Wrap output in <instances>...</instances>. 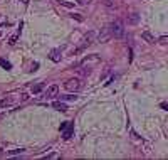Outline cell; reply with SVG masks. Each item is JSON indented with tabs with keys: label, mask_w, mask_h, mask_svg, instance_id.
Instances as JSON below:
<instances>
[{
	"label": "cell",
	"mask_w": 168,
	"mask_h": 160,
	"mask_svg": "<svg viewBox=\"0 0 168 160\" xmlns=\"http://www.w3.org/2000/svg\"><path fill=\"white\" fill-rule=\"evenodd\" d=\"M108 31L111 34V37H114V39H121L125 35V26H123V22H120V20H114V22L108 24Z\"/></svg>",
	"instance_id": "cell-1"
},
{
	"label": "cell",
	"mask_w": 168,
	"mask_h": 160,
	"mask_svg": "<svg viewBox=\"0 0 168 160\" xmlns=\"http://www.w3.org/2000/svg\"><path fill=\"white\" fill-rule=\"evenodd\" d=\"M94 39H96V32H93V31L88 32V34L83 37V40H81V46L76 49V52H81V51H84L86 47H89V46L94 42Z\"/></svg>",
	"instance_id": "cell-2"
},
{
	"label": "cell",
	"mask_w": 168,
	"mask_h": 160,
	"mask_svg": "<svg viewBox=\"0 0 168 160\" xmlns=\"http://www.w3.org/2000/svg\"><path fill=\"white\" fill-rule=\"evenodd\" d=\"M66 89H67V91H72V93H76V91H79L81 89V79H77V78H72V79H67L66 81Z\"/></svg>",
	"instance_id": "cell-3"
},
{
	"label": "cell",
	"mask_w": 168,
	"mask_h": 160,
	"mask_svg": "<svg viewBox=\"0 0 168 160\" xmlns=\"http://www.w3.org/2000/svg\"><path fill=\"white\" fill-rule=\"evenodd\" d=\"M109 39H111V34H109V31H108V26H106L104 29H101L99 34H96V40H98V42H108Z\"/></svg>",
	"instance_id": "cell-4"
},
{
	"label": "cell",
	"mask_w": 168,
	"mask_h": 160,
	"mask_svg": "<svg viewBox=\"0 0 168 160\" xmlns=\"http://www.w3.org/2000/svg\"><path fill=\"white\" fill-rule=\"evenodd\" d=\"M57 93H59V86L57 84H51L46 89V96L47 98H54V96H57Z\"/></svg>",
	"instance_id": "cell-5"
},
{
	"label": "cell",
	"mask_w": 168,
	"mask_h": 160,
	"mask_svg": "<svg viewBox=\"0 0 168 160\" xmlns=\"http://www.w3.org/2000/svg\"><path fill=\"white\" fill-rule=\"evenodd\" d=\"M49 57H51V61H54V63H59L61 61V49H52Z\"/></svg>",
	"instance_id": "cell-6"
},
{
	"label": "cell",
	"mask_w": 168,
	"mask_h": 160,
	"mask_svg": "<svg viewBox=\"0 0 168 160\" xmlns=\"http://www.w3.org/2000/svg\"><path fill=\"white\" fill-rule=\"evenodd\" d=\"M141 37L145 39V40H146V42H148V44H155V37H153V35L150 34L148 31H143V32H141Z\"/></svg>",
	"instance_id": "cell-7"
},
{
	"label": "cell",
	"mask_w": 168,
	"mask_h": 160,
	"mask_svg": "<svg viewBox=\"0 0 168 160\" xmlns=\"http://www.w3.org/2000/svg\"><path fill=\"white\" fill-rule=\"evenodd\" d=\"M52 106H54L56 110H59V111H67V106H66L64 103H61V101H54Z\"/></svg>",
	"instance_id": "cell-8"
},
{
	"label": "cell",
	"mask_w": 168,
	"mask_h": 160,
	"mask_svg": "<svg viewBox=\"0 0 168 160\" xmlns=\"http://www.w3.org/2000/svg\"><path fill=\"white\" fill-rule=\"evenodd\" d=\"M138 20H140L138 14H131L129 17H128V24H138Z\"/></svg>",
	"instance_id": "cell-9"
},
{
	"label": "cell",
	"mask_w": 168,
	"mask_h": 160,
	"mask_svg": "<svg viewBox=\"0 0 168 160\" xmlns=\"http://www.w3.org/2000/svg\"><path fill=\"white\" fill-rule=\"evenodd\" d=\"M12 105V98H3V100H0V106L2 108H5V106Z\"/></svg>",
	"instance_id": "cell-10"
},
{
	"label": "cell",
	"mask_w": 168,
	"mask_h": 160,
	"mask_svg": "<svg viewBox=\"0 0 168 160\" xmlns=\"http://www.w3.org/2000/svg\"><path fill=\"white\" fill-rule=\"evenodd\" d=\"M71 135H72V125L69 123V125H67V130L64 132V138L67 140V138H71Z\"/></svg>",
	"instance_id": "cell-11"
},
{
	"label": "cell",
	"mask_w": 168,
	"mask_h": 160,
	"mask_svg": "<svg viewBox=\"0 0 168 160\" xmlns=\"http://www.w3.org/2000/svg\"><path fill=\"white\" fill-rule=\"evenodd\" d=\"M24 148H15V150H9L7 152V155H19V153H24Z\"/></svg>",
	"instance_id": "cell-12"
},
{
	"label": "cell",
	"mask_w": 168,
	"mask_h": 160,
	"mask_svg": "<svg viewBox=\"0 0 168 160\" xmlns=\"http://www.w3.org/2000/svg\"><path fill=\"white\" fill-rule=\"evenodd\" d=\"M42 88H44V84H42V83H39V84L32 86V93H40V91H42Z\"/></svg>",
	"instance_id": "cell-13"
},
{
	"label": "cell",
	"mask_w": 168,
	"mask_h": 160,
	"mask_svg": "<svg viewBox=\"0 0 168 160\" xmlns=\"http://www.w3.org/2000/svg\"><path fill=\"white\" fill-rule=\"evenodd\" d=\"M0 66H2L3 69H10L12 64L9 63V61H5V59H0Z\"/></svg>",
	"instance_id": "cell-14"
},
{
	"label": "cell",
	"mask_w": 168,
	"mask_h": 160,
	"mask_svg": "<svg viewBox=\"0 0 168 160\" xmlns=\"http://www.w3.org/2000/svg\"><path fill=\"white\" fill-rule=\"evenodd\" d=\"M71 17H72V19H76V20H79V22H83V20H84V17H83L81 14H72Z\"/></svg>",
	"instance_id": "cell-15"
},
{
	"label": "cell",
	"mask_w": 168,
	"mask_h": 160,
	"mask_svg": "<svg viewBox=\"0 0 168 160\" xmlns=\"http://www.w3.org/2000/svg\"><path fill=\"white\" fill-rule=\"evenodd\" d=\"M17 37H19V32H17L15 35H12V37H10V40H9V44H15V40H17Z\"/></svg>",
	"instance_id": "cell-16"
},
{
	"label": "cell",
	"mask_w": 168,
	"mask_h": 160,
	"mask_svg": "<svg viewBox=\"0 0 168 160\" xmlns=\"http://www.w3.org/2000/svg\"><path fill=\"white\" fill-rule=\"evenodd\" d=\"M61 5H64V7H69V9H71V7H74L72 3H69V2H64V0H61Z\"/></svg>",
	"instance_id": "cell-17"
},
{
	"label": "cell",
	"mask_w": 168,
	"mask_h": 160,
	"mask_svg": "<svg viewBox=\"0 0 168 160\" xmlns=\"http://www.w3.org/2000/svg\"><path fill=\"white\" fill-rule=\"evenodd\" d=\"M76 2L79 3V5H86V3H89L91 0H76Z\"/></svg>",
	"instance_id": "cell-18"
},
{
	"label": "cell",
	"mask_w": 168,
	"mask_h": 160,
	"mask_svg": "<svg viewBox=\"0 0 168 160\" xmlns=\"http://www.w3.org/2000/svg\"><path fill=\"white\" fill-rule=\"evenodd\" d=\"M62 100H76V96H62Z\"/></svg>",
	"instance_id": "cell-19"
},
{
	"label": "cell",
	"mask_w": 168,
	"mask_h": 160,
	"mask_svg": "<svg viewBox=\"0 0 168 160\" xmlns=\"http://www.w3.org/2000/svg\"><path fill=\"white\" fill-rule=\"evenodd\" d=\"M22 2H24V3H29V0H22Z\"/></svg>",
	"instance_id": "cell-20"
},
{
	"label": "cell",
	"mask_w": 168,
	"mask_h": 160,
	"mask_svg": "<svg viewBox=\"0 0 168 160\" xmlns=\"http://www.w3.org/2000/svg\"><path fill=\"white\" fill-rule=\"evenodd\" d=\"M0 152H2V148H0Z\"/></svg>",
	"instance_id": "cell-21"
}]
</instances>
